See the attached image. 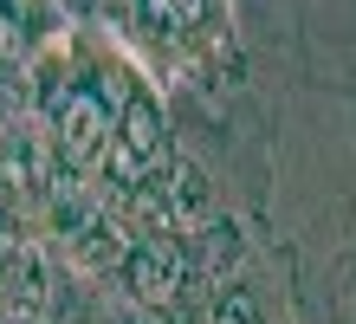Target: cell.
Listing matches in <instances>:
<instances>
[{"label": "cell", "instance_id": "cell-5", "mask_svg": "<svg viewBox=\"0 0 356 324\" xmlns=\"http://www.w3.org/2000/svg\"><path fill=\"white\" fill-rule=\"evenodd\" d=\"M214 324H266L259 292H253V286H227V292L214 298Z\"/></svg>", "mask_w": 356, "mask_h": 324}, {"label": "cell", "instance_id": "cell-4", "mask_svg": "<svg viewBox=\"0 0 356 324\" xmlns=\"http://www.w3.org/2000/svg\"><path fill=\"white\" fill-rule=\"evenodd\" d=\"M97 143H104V104L91 91H72L58 104V149H65L72 162H91Z\"/></svg>", "mask_w": 356, "mask_h": 324}, {"label": "cell", "instance_id": "cell-6", "mask_svg": "<svg viewBox=\"0 0 356 324\" xmlns=\"http://www.w3.org/2000/svg\"><path fill=\"white\" fill-rule=\"evenodd\" d=\"M169 201H175V208L188 214V221H195V214H207V201H214V194H207V182H201V169H195V162H175Z\"/></svg>", "mask_w": 356, "mask_h": 324}, {"label": "cell", "instance_id": "cell-3", "mask_svg": "<svg viewBox=\"0 0 356 324\" xmlns=\"http://www.w3.org/2000/svg\"><path fill=\"white\" fill-rule=\"evenodd\" d=\"M0 311L7 318H39L46 311V259L33 247L0 253Z\"/></svg>", "mask_w": 356, "mask_h": 324}, {"label": "cell", "instance_id": "cell-2", "mask_svg": "<svg viewBox=\"0 0 356 324\" xmlns=\"http://www.w3.org/2000/svg\"><path fill=\"white\" fill-rule=\"evenodd\" d=\"M123 279H130V292L143 298V305H169V298L181 292L188 266H181V253H175V247L143 240V247H130V259H123Z\"/></svg>", "mask_w": 356, "mask_h": 324}, {"label": "cell", "instance_id": "cell-1", "mask_svg": "<svg viewBox=\"0 0 356 324\" xmlns=\"http://www.w3.org/2000/svg\"><path fill=\"white\" fill-rule=\"evenodd\" d=\"M162 149H169V137H162V111L149 91H130V104H123V130H117V176H149V169L162 162Z\"/></svg>", "mask_w": 356, "mask_h": 324}]
</instances>
